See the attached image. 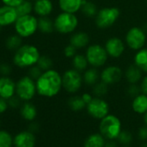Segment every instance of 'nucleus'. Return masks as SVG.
Listing matches in <instances>:
<instances>
[{
	"label": "nucleus",
	"mask_w": 147,
	"mask_h": 147,
	"mask_svg": "<svg viewBox=\"0 0 147 147\" xmlns=\"http://www.w3.org/2000/svg\"><path fill=\"white\" fill-rule=\"evenodd\" d=\"M11 72V67L7 64H3L0 65V74L2 76H9Z\"/></svg>",
	"instance_id": "nucleus-40"
},
{
	"label": "nucleus",
	"mask_w": 147,
	"mask_h": 147,
	"mask_svg": "<svg viewBox=\"0 0 147 147\" xmlns=\"http://www.w3.org/2000/svg\"><path fill=\"white\" fill-rule=\"evenodd\" d=\"M140 89H141V92L145 95L147 96V76H146L143 80H142V83H141V86H140Z\"/></svg>",
	"instance_id": "nucleus-44"
},
{
	"label": "nucleus",
	"mask_w": 147,
	"mask_h": 147,
	"mask_svg": "<svg viewBox=\"0 0 147 147\" xmlns=\"http://www.w3.org/2000/svg\"><path fill=\"white\" fill-rule=\"evenodd\" d=\"M42 72L43 71L36 65H33V66L29 68V75L28 76L30 77L35 81H36L40 78V76L42 74Z\"/></svg>",
	"instance_id": "nucleus-36"
},
{
	"label": "nucleus",
	"mask_w": 147,
	"mask_h": 147,
	"mask_svg": "<svg viewBox=\"0 0 147 147\" xmlns=\"http://www.w3.org/2000/svg\"><path fill=\"white\" fill-rule=\"evenodd\" d=\"M55 29L54 21L49 16H42L38 19V30L44 34H50Z\"/></svg>",
	"instance_id": "nucleus-25"
},
{
	"label": "nucleus",
	"mask_w": 147,
	"mask_h": 147,
	"mask_svg": "<svg viewBox=\"0 0 147 147\" xmlns=\"http://www.w3.org/2000/svg\"><path fill=\"white\" fill-rule=\"evenodd\" d=\"M36 136L30 131H22L14 136V147H35Z\"/></svg>",
	"instance_id": "nucleus-16"
},
{
	"label": "nucleus",
	"mask_w": 147,
	"mask_h": 147,
	"mask_svg": "<svg viewBox=\"0 0 147 147\" xmlns=\"http://www.w3.org/2000/svg\"><path fill=\"white\" fill-rule=\"evenodd\" d=\"M81 11L83 13L84 16L88 17H94V16H96L99 10L94 3L91 1H88V0H83Z\"/></svg>",
	"instance_id": "nucleus-27"
},
{
	"label": "nucleus",
	"mask_w": 147,
	"mask_h": 147,
	"mask_svg": "<svg viewBox=\"0 0 147 147\" xmlns=\"http://www.w3.org/2000/svg\"><path fill=\"white\" fill-rule=\"evenodd\" d=\"M40 56V52L36 47L33 45H23L16 51L13 62L20 68H29L37 64Z\"/></svg>",
	"instance_id": "nucleus-2"
},
{
	"label": "nucleus",
	"mask_w": 147,
	"mask_h": 147,
	"mask_svg": "<svg viewBox=\"0 0 147 147\" xmlns=\"http://www.w3.org/2000/svg\"><path fill=\"white\" fill-rule=\"evenodd\" d=\"M14 146V137L6 130L0 129V147Z\"/></svg>",
	"instance_id": "nucleus-31"
},
{
	"label": "nucleus",
	"mask_w": 147,
	"mask_h": 147,
	"mask_svg": "<svg viewBox=\"0 0 147 147\" xmlns=\"http://www.w3.org/2000/svg\"><path fill=\"white\" fill-rule=\"evenodd\" d=\"M18 18V15L15 7L3 4L0 7V25L9 26L15 24Z\"/></svg>",
	"instance_id": "nucleus-14"
},
{
	"label": "nucleus",
	"mask_w": 147,
	"mask_h": 147,
	"mask_svg": "<svg viewBox=\"0 0 147 147\" xmlns=\"http://www.w3.org/2000/svg\"><path fill=\"white\" fill-rule=\"evenodd\" d=\"M141 147H147V143H146V144H144V145H143V146H142Z\"/></svg>",
	"instance_id": "nucleus-49"
},
{
	"label": "nucleus",
	"mask_w": 147,
	"mask_h": 147,
	"mask_svg": "<svg viewBox=\"0 0 147 147\" xmlns=\"http://www.w3.org/2000/svg\"><path fill=\"white\" fill-rule=\"evenodd\" d=\"M37 93L36 81L29 76L21 78L16 83V95L23 102H29Z\"/></svg>",
	"instance_id": "nucleus-6"
},
{
	"label": "nucleus",
	"mask_w": 147,
	"mask_h": 147,
	"mask_svg": "<svg viewBox=\"0 0 147 147\" xmlns=\"http://www.w3.org/2000/svg\"><path fill=\"white\" fill-rule=\"evenodd\" d=\"M36 65L42 71H46L48 70H50L52 69V66H53V61L52 59L47 56V55H41L38 61H37V64Z\"/></svg>",
	"instance_id": "nucleus-33"
},
{
	"label": "nucleus",
	"mask_w": 147,
	"mask_h": 147,
	"mask_svg": "<svg viewBox=\"0 0 147 147\" xmlns=\"http://www.w3.org/2000/svg\"><path fill=\"white\" fill-rule=\"evenodd\" d=\"M105 49L112 58H120L125 51L124 41L117 37H112L108 39L105 44Z\"/></svg>",
	"instance_id": "nucleus-13"
},
{
	"label": "nucleus",
	"mask_w": 147,
	"mask_h": 147,
	"mask_svg": "<svg viewBox=\"0 0 147 147\" xmlns=\"http://www.w3.org/2000/svg\"><path fill=\"white\" fill-rule=\"evenodd\" d=\"M83 0H59V7L62 12L75 14L81 10Z\"/></svg>",
	"instance_id": "nucleus-18"
},
{
	"label": "nucleus",
	"mask_w": 147,
	"mask_h": 147,
	"mask_svg": "<svg viewBox=\"0 0 147 147\" xmlns=\"http://www.w3.org/2000/svg\"><path fill=\"white\" fill-rule=\"evenodd\" d=\"M20 115L23 120L33 121L37 115V110L34 104L29 102H25L20 108Z\"/></svg>",
	"instance_id": "nucleus-20"
},
{
	"label": "nucleus",
	"mask_w": 147,
	"mask_h": 147,
	"mask_svg": "<svg viewBox=\"0 0 147 147\" xmlns=\"http://www.w3.org/2000/svg\"><path fill=\"white\" fill-rule=\"evenodd\" d=\"M68 104V107L74 111H80L87 107V104L83 101L82 97L77 96L69 98Z\"/></svg>",
	"instance_id": "nucleus-30"
},
{
	"label": "nucleus",
	"mask_w": 147,
	"mask_h": 147,
	"mask_svg": "<svg viewBox=\"0 0 147 147\" xmlns=\"http://www.w3.org/2000/svg\"><path fill=\"white\" fill-rule=\"evenodd\" d=\"M125 147H129V146H125Z\"/></svg>",
	"instance_id": "nucleus-52"
},
{
	"label": "nucleus",
	"mask_w": 147,
	"mask_h": 147,
	"mask_svg": "<svg viewBox=\"0 0 147 147\" xmlns=\"http://www.w3.org/2000/svg\"><path fill=\"white\" fill-rule=\"evenodd\" d=\"M146 41V33L139 27L131 28L126 34V43L133 50L142 49Z\"/></svg>",
	"instance_id": "nucleus-10"
},
{
	"label": "nucleus",
	"mask_w": 147,
	"mask_h": 147,
	"mask_svg": "<svg viewBox=\"0 0 147 147\" xmlns=\"http://www.w3.org/2000/svg\"><path fill=\"white\" fill-rule=\"evenodd\" d=\"M105 147H117V143L113 141V140H110V141L106 143Z\"/></svg>",
	"instance_id": "nucleus-46"
},
{
	"label": "nucleus",
	"mask_w": 147,
	"mask_h": 147,
	"mask_svg": "<svg viewBox=\"0 0 147 147\" xmlns=\"http://www.w3.org/2000/svg\"><path fill=\"white\" fill-rule=\"evenodd\" d=\"M55 29L63 34L73 33L78 26V18L75 14L62 12L54 20Z\"/></svg>",
	"instance_id": "nucleus-5"
},
{
	"label": "nucleus",
	"mask_w": 147,
	"mask_h": 147,
	"mask_svg": "<svg viewBox=\"0 0 147 147\" xmlns=\"http://www.w3.org/2000/svg\"><path fill=\"white\" fill-rule=\"evenodd\" d=\"M134 64L143 71L147 73V48H142L134 56Z\"/></svg>",
	"instance_id": "nucleus-23"
},
{
	"label": "nucleus",
	"mask_w": 147,
	"mask_h": 147,
	"mask_svg": "<svg viewBox=\"0 0 147 147\" xmlns=\"http://www.w3.org/2000/svg\"><path fill=\"white\" fill-rule=\"evenodd\" d=\"M23 1H24V0H2L3 4L9 5V6H12V7H16Z\"/></svg>",
	"instance_id": "nucleus-42"
},
{
	"label": "nucleus",
	"mask_w": 147,
	"mask_h": 147,
	"mask_svg": "<svg viewBox=\"0 0 147 147\" xmlns=\"http://www.w3.org/2000/svg\"><path fill=\"white\" fill-rule=\"evenodd\" d=\"M16 95V83L9 76L0 77V97L8 100Z\"/></svg>",
	"instance_id": "nucleus-15"
},
{
	"label": "nucleus",
	"mask_w": 147,
	"mask_h": 147,
	"mask_svg": "<svg viewBox=\"0 0 147 147\" xmlns=\"http://www.w3.org/2000/svg\"><path fill=\"white\" fill-rule=\"evenodd\" d=\"M62 78V87L68 93L77 92L82 84L83 78L80 71L75 69H69L64 72Z\"/></svg>",
	"instance_id": "nucleus-9"
},
{
	"label": "nucleus",
	"mask_w": 147,
	"mask_h": 147,
	"mask_svg": "<svg viewBox=\"0 0 147 147\" xmlns=\"http://www.w3.org/2000/svg\"><path fill=\"white\" fill-rule=\"evenodd\" d=\"M37 94L44 97L56 96L62 88V78L60 73L53 69L43 71L36 81Z\"/></svg>",
	"instance_id": "nucleus-1"
},
{
	"label": "nucleus",
	"mask_w": 147,
	"mask_h": 147,
	"mask_svg": "<svg viewBox=\"0 0 147 147\" xmlns=\"http://www.w3.org/2000/svg\"><path fill=\"white\" fill-rule=\"evenodd\" d=\"M16 33L22 38H27L33 35L38 30V19L34 16L27 15L19 16L15 24Z\"/></svg>",
	"instance_id": "nucleus-3"
},
{
	"label": "nucleus",
	"mask_w": 147,
	"mask_h": 147,
	"mask_svg": "<svg viewBox=\"0 0 147 147\" xmlns=\"http://www.w3.org/2000/svg\"><path fill=\"white\" fill-rule=\"evenodd\" d=\"M8 109H9V105H8L7 100L0 97V115L6 112Z\"/></svg>",
	"instance_id": "nucleus-41"
},
{
	"label": "nucleus",
	"mask_w": 147,
	"mask_h": 147,
	"mask_svg": "<svg viewBox=\"0 0 147 147\" xmlns=\"http://www.w3.org/2000/svg\"><path fill=\"white\" fill-rule=\"evenodd\" d=\"M30 1H34V2H36V0H30Z\"/></svg>",
	"instance_id": "nucleus-50"
},
{
	"label": "nucleus",
	"mask_w": 147,
	"mask_h": 147,
	"mask_svg": "<svg viewBox=\"0 0 147 147\" xmlns=\"http://www.w3.org/2000/svg\"><path fill=\"white\" fill-rule=\"evenodd\" d=\"M0 29H1V25H0Z\"/></svg>",
	"instance_id": "nucleus-51"
},
{
	"label": "nucleus",
	"mask_w": 147,
	"mask_h": 147,
	"mask_svg": "<svg viewBox=\"0 0 147 147\" xmlns=\"http://www.w3.org/2000/svg\"><path fill=\"white\" fill-rule=\"evenodd\" d=\"M107 90H108L107 84L101 81V82H98L96 84H94L93 92L96 96V97H101L107 93Z\"/></svg>",
	"instance_id": "nucleus-34"
},
{
	"label": "nucleus",
	"mask_w": 147,
	"mask_h": 147,
	"mask_svg": "<svg viewBox=\"0 0 147 147\" xmlns=\"http://www.w3.org/2000/svg\"><path fill=\"white\" fill-rule=\"evenodd\" d=\"M37 130H38V126H37L36 124H35V123H32V124L29 126V131L32 132L33 134H34L35 132H36Z\"/></svg>",
	"instance_id": "nucleus-47"
},
{
	"label": "nucleus",
	"mask_w": 147,
	"mask_h": 147,
	"mask_svg": "<svg viewBox=\"0 0 147 147\" xmlns=\"http://www.w3.org/2000/svg\"><path fill=\"white\" fill-rule=\"evenodd\" d=\"M85 55L87 57L88 64L95 68L104 65L108 57L105 47L98 44H93L89 46L87 48Z\"/></svg>",
	"instance_id": "nucleus-8"
},
{
	"label": "nucleus",
	"mask_w": 147,
	"mask_h": 147,
	"mask_svg": "<svg viewBox=\"0 0 147 147\" xmlns=\"http://www.w3.org/2000/svg\"><path fill=\"white\" fill-rule=\"evenodd\" d=\"M81 97H82V99H83V101L85 102V103L88 105L92 100H93V96L90 95V94H88V93H85V94H83L82 96H81Z\"/></svg>",
	"instance_id": "nucleus-45"
},
{
	"label": "nucleus",
	"mask_w": 147,
	"mask_h": 147,
	"mask_svg": "<svg viewBox=\"0 0 147 147\" xmlns=\"http://www.w3.org/2000/svg\"><path fill=\"white\" fill-rule=\"evenodd\" d=\"M123 72L122 70L116 65H111L105 68L101 73V79L105 84H114L120 81Z\"/></svg>",
	"instance_id": "nucleus-12"
},
{
	"label": "nucleus",
	"mask_w": 147,
	"mask_h": 147,
	"mask_svg": "<svg viewBox=\"0 0 147 147\" xmlns=\"http://www.w3.org/2000/svg\"><path fill=\"white\" fill-rule=\"evenodd\" d=\"M144 121H145V123L147 126V112L146 114H144Z\"/></svg>",
	"instance_id": "nucleus-48"
},
{
	"label": "nucleus",
	"mask_w": 147,
	"mask_h": 147,
	"mask_svg": "<svg viewBox=\"0 0 147 147\" xmlns=\"http://www.w3.org/2000/svg\"><path fill=\"white\" fill-rule=\"evenodd\" d=\"M105 138L100 134L89 135L84 142V147H105Z\"/></svg>",
	"instance_id": "nucleus-24"
},
{
	"label": "nucleus",
	"mask_w": 147,
	"mask_h": 147,
	"mask_svg": "<svg viewBox=\"0 0 147 147\" xmlns=\"http://www.w3.org/2000/svg\"><path fill=\"white\" fill-rule=\"evenodd\" d=\"M15 8L16 9L17 15L19 17V16H23L30 15L32 10L34 9V4H32L30 0H24Z\"/></svg>",
	"instance_id": "nucleus-28"
},
{
	"label": "nucleus",
	"mask_w": 147,
	"mask_h": 147,
	"mask_svg": "<svg viewBox=\"0 0 147 147\" xmlns=\"http://www.w3.org/2000/svg\"><path fill=\"white\" fill-rule=\"evenodd\" d=\"M133 109L138 114H146L147 112V96L139 94L133 101Z\"/></svg>",
	"instance_id": "nucleus-21"
},
{
	"label": "nucleus",
	"mask_w": 147,
	"mask_h": 147,
	"mask_svg": "<svg viewBox=\"0 0 147 147\" xmlns=\"http://www.w3.org/2000/svg\"><path fill=\"white\" fill-rule=\"evenodd\" d=\"M8 102V105H9V108H11V109H17L21 106V102L22 100L16 96L15 95L14 96H12L11 98L8 99L7 100Z\"/></svg>",
	"instance_id": "nucleus-38"
},
{
	"label": "nucleus",
	"mask_w": 147,
	"mask_h": 147,
	"mask_svg": "<svg viewBox=\"0 0 147 147\" xmlns=\"http://www.w3.org/2000/svg\"><path fill=\"white\" fill-rule=\"evenodd\" d=\"M142 71L134 64L130 65L126 71V78L131 84H137L142 78Z\"/></svg>",
	"instance_id": "nucleus-22"
},
{
	"label": "nucleus",
	"mask_w": 147,
	"mask_h": 147,
	"mask_svg": "<svg viewBox=\"0 0 147 147\" xmlns=\"http://www.w3.org/2000/svg\"><path fill=\"white\" fill-rule=\"evenodd\" d=\"M141 91V89L136 84H131L127 90V93L130 96H133V97H136L137 96L139 95V92Z\"/></svg>",
	"instance_id": "nucleus-39"
},
{
	"label": "nucleus",
	"mask_w": 147,
	"mask_h": 147,
	"mask_svg": "<svg viewBox=\"0 0 147 147\" xmlns=\"http://www.w3.org/2000/svg\"><path fill=\"white\" fill-rule=\"evenodd\" d=\"M88 65V61L87 59L86 55L83 54H76L73 58V66L74 69L77 70L78 71H82L87 69Z\"/></svg>",
	"instance_id": "nucleus-29"
},
{
	"label": "nucleus",
	"mask_w": 147,
	"mask_h": 147,
	"mask_svg": "<svg viewBox=\"0 0 147 147\" xmlns=\"http://www.w3.org/2000/svg\"><path fill=\"white\" fill-rule=\"evenodd\" d=\"M6 47L9 50H15L16 51L22 46V37L19 36L17 34L10 36L5 42Z\"/></svg>",
	"instance_id": "nucleus-32"
},
{
	"label": "nucleus",
	"mask_w": 147,
	"mask_h": 147,
	"mask_svg": "<svg viewBox=\"0 0 147 147\" xmlns=\"http://www.w3.org/2000/svg\"><path fill=\"white\" fill-rule=\"evenodd\" d=\"M101 78V75L98 71V70L95 67L88 69L83 76V80L88 85H94L98 83L99 78Z\"/></svg>",
	"instance_id": "nucleus-26"
},
{
	"label": "nucleus",
	"mask_w": 147,
	"mask_h": 147,
	"mask_svg": "<svg viewBox=\"0 0 147 147\" xmlns=\"http://www.w3.org/2000/svg\"><path fill=\"white\" fill-rule=\"evenodd\" d=\"M120 16V9L116 7H106L100 9L95 16V24L104 29L113 26Z\"/></svg>",
	"instance_id": "nucleus-7"
},
{
	"label": "nucleus",
	"mask_w": 147,
	"mask_h": 147,
	"mask_svg": "<svg viewBox=\"0 0 147 147\" xmlns=\"http://www.w3.org/2000/svg\"><path fill=\"white\" fill-rule=\"evenodd\" d=\"M33 10L40 17L49 16L53 10V3L51 0H36Z\"/></svg>",
	"instance_id": "nucleus-17"
},
{
	"label": "nucleus",
	"mask_w": 147,
	"mask_h": 147,
	"mask_svg": "<svg viewBox=\"0 0 147 147\" xmlns=\"http://www.w3.org/2000/svg\"><path fill=\"white\" fill-rule=\"evenodd\" d=\"M64 54L67 58H74L77 54V48L75 47L73 45L68 44L65 48H64Z\"/></svg>",
	"instance_id": "nucleus-37"
},
{
	"label": "nucleus",
	"mask_w": 147,
	"mask_h": 147,
	"mask_svg": "<svg viewBox=\"0 0 147 147\" xmlns=\"http://www.w3.org/2000/svg\"><path fill=\"white\" fill-rule=\"evenodd\" d=\"M101 134L107 140H115L121 132V122L118 117L107 115L100 123Z\"/></svg>",
	"instance_id": "nucleus-4"
},
{
	"label": "nucleus",
	"mask_w": 147,
	"mask_h": 147,
	"mask_svg": "<svg viewBox=\"0 0 147 147\" xmlns=\"http://www.w3.org/2000/svg\"><path fill=\"white\" fill-rule=\"evenodd\" d=\"M87 110L92 117L101 120L108 115L109 106L105 100L95 97L87 105Z\"/></svg>",
	"instance_id": "nucleus-11"
},
{
	"label": "nucleus",
	"mask_w": 147,
	"mask_h": 147,
	"mask_svg": "<svg viewBox=\"0 0 147 147\" xmlns=\"http://www.w3.org/2000/svg\"><path fill=\"white\" fill-rule=\"evenodd\" d=\"M89 43V35L86 32H76L73 34L69 40V44L73 45L77 49L83 48Z\"/></svg>",
	"instance_id": "nucleus-19"
},
{
	"label": "nucleus",
	"mask_w": 147,
	"mask_h": 147,
	"mask_svg": "<svg viewBox=\"0 0 147 147\" xmlns=\"http://www.w3.org/2000/svg\"><path fill=\"white\" fill-rule=\"evenodd\" d=\"M139 138L141 140H147V126L142 127L139 130Z\"/></svg>",
	"instance_id": "nucleus-43"
},
{
	"label": "nucleus",
	"mask_w": 147,
	"mask_h": 147,
	"mask_svg": "<svg viewBox=\"0 0 147 147\" xmlns=\"http://www.w3.org/2000/svg\"><path fill=\"white\" fill-rule=\"evenodd\" d=\"M117 140H118V141L120 144H123V145L127 146V145H129L132 142V140H133V135L128 131H121L120 134H119Z\"/></svg>",
	"instance_id": "nucleus-35"
}]
</instances>
